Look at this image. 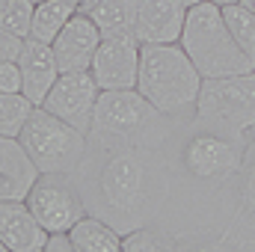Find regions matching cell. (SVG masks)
Instances as JSON below:
<instances>
[{"label":"cell","instance_id":"26","mask_svg":"<svg viewBox=\"0 0 255 252\" xmlns=\"http://www.w3.org/2000/svg\"><path fill=\"white\" fill-rule=\"evenodd\" d=\"M45 252H74L68 232H51L48 241H45Z\"/></svg>","mask_w":255,"mask_h":252},{"label":"cell","instance_id":"6","mask_svg":"<svg viewBox=\"0 0 255 252\" xmlns=\"http://www.w3.org/2000/svg\"><path fill=\"white\" fill-rule=\"evenodd\" d=\"M145 160L133 145H116V151L107 157V163L101 166L98 175V190L101 199L107 202L110 211L122 214H133L145 205Z\"/></svg>","mask_w":255,"mask_h":252},{"label":"cell","instance_id":"7","mask_svg":"<svg viewBox=\"0 0 255 252\" xmlns=\"http://www.w3.org/2000/svg\"><path fill=\"white\" fill-rule=\"evenodd\" d=\"M24 202L48 235L51 232H68L80 217H86L83 196L71 184L68 172H42Z\"/></svg>","mask_w":255,"mask_h":252},{"label":"cell","instance_id":"25","mask_svg":"<svg viewBox=\"0 0 255 252\" xmlns=\"http://www.w3.org/2000/svg\"><path fill=\"white\" fill-rule=\"evenodd\" d=\"M21 48H24V36H18V33L0 27V63H6V60H18Z\"/></svg>","mask_w":255,"mask_h":252},{"label":"cell","instance_id":"8","mask_svg":"<svg viewBox=\"0 0 255 252\" xmlns=\"http://www.w3.org/2000/svg\"><path fill=\"white\" fill-rule=\"evenodd\" d=\"M244 148L247 145L241 142V133H226V130L199 133L184 145V166L193 178L226 181V178L238 175Z\"/></svg>","mask_w":255,"mask_h":252},{"label":"cell","instance_id":"3","mask_svg":"<svg viewBox=\"0 0 255 252\" xmlns=\"http://www.w3.org/2000/svg\"><path fill=\"white\" fill-rule=\"evenodd\" d=\"M18 139L39 166V172H68V175L83 163L89 145V133L63 122L45 107H36L30 113Z\"/></svg>","mask_w":255,"mask_h":252},{"label":"cell","instance_id":"9","mask_svg":"<svg viewBox=\"0 0 255 252\" xmlns=\"http://www.w3.org/2000/svg\"><path fill=\"white\" fill-rule=\"evenodd\" d=\"M98 83L92 77V71H60L57 83L51 86V92L45 95V101L39 107H45L48 113L60 116L63 122L74 125L77 130L89 133L92 116H95V104H98Z\"/></svg>","mask_w":255,"mask_h":252},{"label":"cell","instance_id":"23","mask_svg":"<svg viewBox=\"0 0 255 252\" xmlns=\"http://www.w3.org/2000/svg\"><path fill=\"white\" fill-rule=\"evenodd\" d=\"M160 235L157 232H151V229H145V226H139V229H133V232H128L122 235V250L125 252H151V250H163L166 244L163 241H157Z\"/></svg>","mask_w":255,"mask_h":252},{"label":"cell","instance_id":"18","mask_svg":"<svg viewBox=\"0 0 255 252\" xmlns=\"http://www.w3.org/2000/svg\"><path fill=\"white\" fill-rule=\"evenodd\" d=\"M74 12H77V6L71 0H42V3H36L33 24H30V36L51 45L57 39V33L74 18Z\"/></svg>","mask_w":255,"mask_h":252},{"label":"cell","instance_id":"22","mask_svg":"<svg viewBox=\"0 0 255 252\" xmlns=\"http://www.w3.org/2000/svg\"><path fill=\"white\" fill-rule=\"evenodd\" d=\"M33 0H0V27L18 33V36H30V24H33Z\"/></svg>","mask_w":255,"mask_h":252},{"label":"cell","instance_id":"28","mask_svg":"<svg viewBox=\"0 0 255 252\" xmlns=\"http://www.w3.org/2000/svg\"><path fill=\"white\" fill-rule=\"evenodd\" d=\"M241 3H244L247 9H253V12H255V0H241Z\"/></svg>","mask_w":255,"mask_h":252},{"label":"cell","instance_id":"21","mask_svg":"<svg viewBox=\"0 0 255 252\" xmlns=\"http://www.w3.org/2000/svg\"><path fill=\"white\" fill-rule=\"evenodd\" d=\"M241 178V199H238V214L255 220V142L244 148V160L238 169Z\"/></svg>","mask_w":255,"mask_h":252},{"label":"cell","instance_id":"20","mask_svg":"<svg viewBox=\"0 0 255 252\" xmlns=\"http://www.w3.org/2000/svg\"><path fill=\"white\" fill-rule=\"evenodd\" d=\"M223 18L235 36V42L255 60V12L247 9L244 3H232V6H223Z\"/></svg>","mask_w":255,"mask_h":252},{"label":"cell","instance_id":"30","mask_svg":"<svg viewBox=\"0 0 255 252\" xmlns=\"http://www.w3.org/2000/svg\"><path fill=\"white\" fill-rule=\"evenodd\" d=\"M71 3H74L77 9H83V3H86V0H71Z\"/></svg>","mask_w":255,"mask_h":252},{"label":"cell","instance_id":"16","mask_svg":"<svg viewBox=\"0 0 255 252\" xmlns=\"http://www.w3.org/2000/svg\"><path fill=\"white\" fill-rule=\"evenodd\" d=\"M68 238L77 252H122V232L89 214L68 229Z\"/></svg>","mask_w":255,"mask_h":252},{"label":"cell","instance_id":"17","mask_svg":"<svg viewBox=\"0 0 255 252\" xmlns=\"http://www.w3.org/2000/svg\"><path fill=\"white\" fill-rule=\"evenodd\" d=\"M92 15V21L98 24L101 36H113V33H133L136 27V12H139V0H98L86 9Z\"/></svg>","mask_w":255,"mask_h":252},{"label":"cell","instance_id":"31","mask_svg":"<svg viewBox=\"0 0 255 252\" xmlns=\"http://www.w3.org/2000/svg\"><path fill=\"white\" fill-rule=\"evenodd\" d=\"M92 3H98V0H86V3H83V12H86V9H89Z\"/></svg>","mask_w":255,"mask_h":252},{"label":"cell","instance_id":"2","mask_svg":"<svg viewBox=\"0 0 255 252\" xmlns=\"http://www.w3.org/2000/svg\"><path fill=\"white\" fill-rule=\"evenodd\" d=\"M202 77H232L255 71V60L235 42L223 9L211 0H202L187 9L181 42H178Z\"/></svg>","mask_w":255,"mask_h":252},{"label":"cell","instance_id":"10","mask_svg":"<svg viewBox=\"0 0 255 252\" xmlns=\"http://www.w3.org/2000/svg\"><path fill=\"white\" fill-rule=\"evenodd\" d=\"M139 42L133 33H113L101 36L98 51L92 57V77L98 89H136L139 71Z\"/></svg>","mask_w":255,"mask_h":252},{"label":"cell","instance_id":"27","mask_svg":"<svg viewBox=\"0 0 255 252\" xmlns=\"http://www.w3.org/2000/svg\"><path fill=\"white\" fill-rule=\"evenodd\" d=\"M211 3H217V6L223 9V6H232V3H241V0H211Z\"/></svg>","mask_w":255,"mask_h":252},{"label":"cell","instance_id":"15","mask_svg":"<svg viewBox=\"0 0 255 252\" xmlns=\"http://www.w3.org/2000/svg\"><path fill=\"white\" fill-rule=\"evenodd\" d=\"M39 166L18 136H0V199H27L39 178Z\"/></svg>","mask_w":255,"mask_h":252},{"label":"cell","instance_id":"29","mask_svg":"<svg viewBox=\"0 0 255 252\" xmlns=\"http://www.w3.org/2000/svg\"><path fill=\"white\" fill-rule=\"evenodd\" d=\"M181 3H184V6L190 9V6H196V3H202V0H181Z\"/></svg>","mask_w":255,"mask_h":252},{"label":"cell","instance_id":"14","mask_svg":"<svg viewBox=\"0 0 255 252\" xmlns=\"http://www.w3.org/2000/svg\"><path fill=\"white\" fill-rule=\"evenodd\" d=\"M18 65H21V92L39 107L45 101V95L51 92V86L57 83L60 77V65H57V57H54V48L48 42H39L33 36L24 39V48L18 54Z\"/></svg>","mask_w":255,"mask_h":252},{"label":"cell","instance_id":"1","mask_svg":"<svg viewBox=\"0 0 255 252\" xmlns=\"http://www.w3.org/2000/svg\"><path fill=\"white\" fill-rule=\"evenodd\" d=\"M202 80L205 77L178 42L139 48L136 89L160 116H178L184 110H193Z\"/></svg>","mask_w":255,"mask_h":252},{"label":"cell","instance_id":"4","mask_svg":"<svg viewBox=\"0 0 255 252\" xmlns=\"http://www.w3.org/2000/svg\"><path fill=\"white\" fill-rule=\"evenodd\" d=\"M199 122L214 130L244 133L255 127V71L232 77H205L196 98Z\"/></svg>","mask_w":255,"mask_h":252},{"label":"cell","instance_id":"13","mask_svg":"<svg viewBox=\"0 0 255 252\" xmlns=\"http://www.w3.org/2000/svg\"><path fill=\"white\" fill-rule=\"evenodd\" d=\"M0 241L6 252H45L48 232L24 199H0Z\"/></svg>","mask_w":255,"mask_h":252},{"label":"cell","instance_id":"19","mask_svg":"<svg viewBox=\"0 0 255 252\" xmlns=\"http://www.w3.org/2000/svg\"><path fill=\"white\" fill-rule=\"evenodd\" d=\"M36 104L24 92H0V136H18Z\"/></svg>","mask_w":255,"mask_h":252},{"label":"cell","instance_id":"33","mask_svg":"<svg viewBox=\"0 0 255 252\" xmlns=\"http://www.w3.org/2000/svg\"><path fill=\"white\" fill-rule=\"evenodd\" d=\"M33 3H42V0H33Z\"/></svg>","mask_w":255,"mask_h":252},{"label":"cell","instance_id":"11","mask_svg":"<svg viewBox=\"0 0 255 252\" xmlns=\"http://www.w3.org/2000/svg\"><path fill=\"white\" fill-rule=\"evenodd\" d=\"M98 42H101L98 24L92 21L89 12L77 9L74 18L65 24L63 30L57 33V39L51 42L60 71H86L92 65L95 51H98Z\"/></svg>","mask_w":255,"mask_h":252},{"label":"cell","instance_id":"12","mask_svg":"<svg viewBox=\"0 0 255 252\" xmlns=\"http://www.w3.org/2000/svg\"><path fill=\"white\" fill-rule=\"evenodd\" d=\"M187 6L181 0H139L133 36L139 45H172L181 42Z\"/></svg>","mask_w":255,"mask_h":252},{"label":"cell","instance_id":"5","mask_svg":"<svg viewBox=\"0 0 255 252\" xmlns=\"http://www.w3.org/2000/svg\"><path fill=\"white\" fill-rule=\"evenodd\" d=\"M154 116L160 113L139 95V89H101L89 136L107 145H122L136 139L154 122Z\"/></svg>","mask_w":255,"mask_h":252},{"label":"cell","instance_id":"24","mask_svg":"<svg viewBox=\"0 0 255 252\" xmlns=\"http://www.w3.org/2000/svg\"><path fill=\"white\" fill-rule=\"evenodd\" d=\"M24 80H21V65L18 60H6L0 63V92H21Z\"/></svg>","mask_w":255,"mask_h":252},{"label":"cell","instance_id":"32","mask_svg":"<svg viewBox=\"0 0 255 252\" xmlns=\"http://www.w3.org/2000/svg\"><path fill=\"white\" fill-rule=\"evenodd\" d=\"M0 252H6V247H3V241H0Z\"/></svg>","mask_w":255,"mask_h":252}]
</instances>
